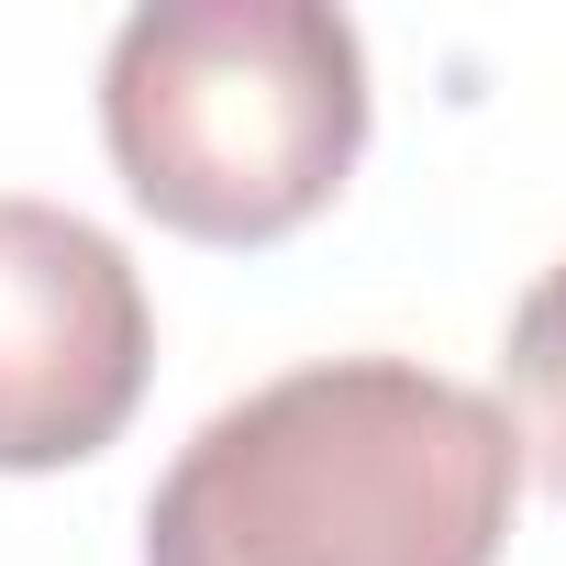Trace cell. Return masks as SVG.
I'll list each match as a JSON object with an SVG mask.
<instances>
[{"label": "cell", "instance_id": "cell-1", "mask_svg": "<svg viewBox=\"0 0 566 566\" xmlns=\"http://www.w3.org/2000/svg\"><path fill=\"white\" fill-rule=\"evenodd\" d=\"M511 411L411 356H323L222 400L145 500V566H489Z\"/></svg>", "mask_w": 566, "mask_h": 566}, {"label": "cell", "instance_id": "cell-2", "mask_svg": "<svg viewBox=\"0 0 566 566\" xmlns=\"http://www.w3.org/2000/svg\"><path fill=\"white\" fill-rule=\"evenodd\" d=\"M101 134L167 233L277 244L367 145V45L323 0H145L101 67Z\"/></svg>", "mask_w": 566, "mask_h": 566}, {"label": "cell", "instance_id": "cell-3", "mask_svg": "<svg viewBox=\"0 0 566 566\" xmlns=\"http://www.w3.org/2000/svg\"><path fill=\"white\" fill-rule=\"evenodd\" d=\"M145 277L134 255L56 211L0 189V467H78L145 400Z\"/></svg>", "mask_w": 566, "mask_h": 566}, {"label": "cell", "instance_id": "cell-4", "mask_svg": "<svg viewBox=\"0 0 566 566\" xmlns=\"http://www.w3.org/2000/svg\"><path fill=\"white\" fill-rule=\"evenodd\" d=\"M511 411H522V444H533V467L555 478V500H566V255L522 290V312H511Z\"/></svg>", "mask_w": 566, "mask_h": 566}]
</instances>
